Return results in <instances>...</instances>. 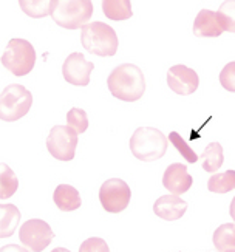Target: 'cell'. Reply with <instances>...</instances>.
Wrapping results in <instances>:
<instances>
[{
    "mask_svg": "<svg viewBox=\"0 0 235 252\" xmlns=\"http://www.w3.org/2000/svg\"><path fill=\"white\" fill-rule=\"evenodd\" d=\"M19 5L27 16L33 19H42L53 14L56 0H20Z\"/></svg>",
    "mask_w": 235,
    "mask_h": 252,
    "instance_id": "18",
    "label": "cell"
},
{
    "mask_svg": "<svg viewBox=\"0 0 235 252\" xmlns=\"http://www.w3.org/2000/svg\"><path fill=\"white\" fill-rule=\"evenodd\" d=\"M108 90L116 99L135 102L141 99L145 92L144 73L133 63H121L108 74Z\"/></svg>",
    "mask_w": 235,
    "mask_h": 252,
    "instance_id": "1",
    "label": "cell"
},
{
    "mask_svg": "<svg viewBox=\"0 0 235 252\" xmlns=\"http://www.w3.org/2000/svg\"><path fill=\"white\" fill-rule=\"evenodd\" d=\"M77 133L68 126H54L47 138V149L59 161H71L76 155Z\"/></svg>",
    "mask_w": 235,
    "mask_h": 252,
    "instance_id": "7",
    "label": "cell"
},
{
    "mask_svg": "<svg viewBox=\"0 0 235 252\" xmlns=\"http://www.w3.org/2000/svg\"><path fill=\"white\" fill-rule=\"evenodd\" d=\"M36 63V50L25 39H11L2 54V65L14 76L28 74Z\"/></svg>",
    "mask_w": 235,
    "mask_h": 252,
    "instance_id": "5",
    "label": "cell"
},
{
    "mask_svg": "<svg viewBox=\"0 0 235 252\" xmlns=\"http://www.w3.org/2000/svg\"><path fill=\"white\" fill-rule=\"evenodd\" d=\"M132 198V190L126 181L111 178L102 183L99 189V201L110 214H119L126 209Z\"/></svg>",
    "mask_w": 235,
    "mask_h": 252,
    "instance_id": "8",
    "label": "cell"
},
{
    "mask_svg": "<svg viewBox=\"0 0 235 252\" xmlns=\"http://www.w3.org/2000/svg\"><path fill=\"white\" fill-rule=\"evenodd\" d=\"M192 177L187 172V166L181 162H173L166 169L163 177V186L172 195H183L192 188Z\"/></svg>",
    "mask_w": 235,
    "mask_h": 252,
    "instance_id": "12",
    "label": "cell"
},
{
    "mask_svg": "<svg viewBox=\"0 0 235 252\" xmlns=\"http://www.w3.org/2000/svg\"><path fill=\"white\" fill-rule=\"evenodd\" d=\"M79 252H110V248L105 243V240L99 237H92L81 245Z\"/></svg>",
    "mask_w": 235,
    "mask_h": 252,
    "instance_id": "27",
    "label": "cell"
},
{
    "mask_svg": "<svg viewBox=\"0 0 235 252\" xmlns=\"http://www.w3.org/2000/svg\"><path fill=\"white\" fill-rule=\"evenodd\" d=\"M200 159H203V169L209 173L217 172L225 161V152H223V146L220 142H210L204 152L198 157Z\"/></svg>",
    "mask_w": 235,
    "mask_h": 252,
    "instance_id": "17",
    "label": "cell"
},
{
    "mask_svg": "<svg viewBox=\"0 0 235 252\" xmlns=\"http://www.w3.org/2000/svg\"><path fill=\"white\" fill-rule=\"evenodd\" d=\"M20 221V212L14 204H0V238L14 234Z\"/></svg>",
    "mask_w": 235,
    "mask_h": 252,
    "instance_id": "16",
    "label": "cell"
},
{
    "mask_svg": "<svg viewBox=\"0 0 235 252\" xmlns=\"http://www.w3.org/2000/svg\"><path fill=\"white\" fill-rule=\"evenodd\" d=\"M51 252H70L67 248H56V249H53Z\"/></svg>",
    "mask_w": 235,
    "mask_h": 252,
    "instance_id": "30",
    "label": "cell"
},
{
    "mask_svg": "<svg viewBox=\"0 0 235 252\" xmlns=\"http://www.w3.org/2000/svg\"><path fill=\"white\" fill-rule=\"evenodd\" d=\"M53 200L62 212H73L82 204L79 192L70 184H59L53 193Z\"/></svg>",
    "mask_w": 235,
    "mask_h": 252,
    "instance_id": "15",
    "label": "cell"
},
{
    "mask_svg": "<svg viewBox=\"0 0 235 252\" xmlns=\"http://www.w3.org/2000/svg\"><path fill=\"white\" fill-rule=\"evenodd\" d=\"M223 28L218 22L217 13L210 9H201L194 22V34L197 37H218Z\"/></svg>",
    "mask_w": 235,
    "mask_h": 252,
    "instance_id": "14",
    "label": "cell"
},
{
    "mask_svg": "<svg viewBox=\"0 0 235 252\" xmlns=\"http://www.w3.org/2000/svg\"><path fill=\"white\" fill-rule=\"evenodd\" d=\"M19 188V180L16 173L6 164H0V198L6 200L13 196Z\"/></svg>",
    "mask_w": 235,
    "mask_h": 252,
    "instance_id": "22",
    "label": "cell"
},
{
    "mask_svg": "<svg viewBox=\"0 0 235 252\" xmlns=\"http://www.w3.org/2000/svg\"><path fill=\"white\" fill-rule=\"evenodd\" d=\"M217 17L223 31L235 32V0H226V2L220 3Z\"/></svg>",
    "mask_w": 235,
    "mask_h": 252,
    "instance_id": "23",
    "label": "cell"
},
{
    "mask_svg": "<svg viewBox=\"0 0 235 252\" xmlns=\"http://www.w3.org/2000/svg\"><path fill=\"white\" fill-rule=\"evenodd\" d=\"M167 84L170 90L176 94L187 96L198 90L200 78L195 70L186 67V65H173L167 71Z\"/></svg>",
    "mask_w": 235,
    "mask_h": 252,
    "instance_id": "11",
    "label": "cell"
},
{
    "mask_svg": "<svg viewBox=\"0 0 235 252\" xmlns=\"http://www.w3.org/2000/svg\"><path fill=\"white\" fill-rule=\"evenodd\" d=\"M33 105V94L24 85H8L0 94V119L13 123L24 118Z\"/></svg>",
    "mask_w": 235,
    "mask_h": 252,
    "instance_id": "6",
    "label": "cell"
},
{
    "mask_svg": "<svg viewBox=\"0 0 235 252\" xmlns=\"http://www.w3.org/2000/svg\"><path fill=\"white\" fill-rule=\"evenodd\" d=\"M82 47L95 56H115L118 51V36L115 30L104 22H92L82 28Z\"/></svg>",
    "mask_w": 235,
    "mask_h": 252,
    "instance_id": "3",
    "label": "cell"
},
{
    "mask_svg": "<svg viewBox=\"0 0 235 252\" xmlns=\"http://www.w3.org/2000/svg\"><path fill=\"white\" fill-rule=\"evenodd\" d=\"M67 124L71 127L77 135L85 133V130L88 128V116L85 110L82 108H71V110L67 113Z\"/></svg>",
    "mask_w": 235,
    "mask_h": 252,
    "instance_id": "24",
    "label": "cell"
},
{
    "mask_svg": "<svg viewBox=\"0 0 235 252\" xmlns=\"http://www.w3.org/2000/svg\"><path fill=\"white\" fill-rule=\"evenodd\" d=\"M54 232L50 227V224L43 220H33L25 221V224L20 227L19 240L25 248H28L31 252H42L48 245L53 242Z\"/></svg>",
    "mask_w": 235,
    "mask_h": 252,
    "instance_id": "9",
    "label": "cell"
},
{
    "mask_svg": "<svg viewBox=\"0 0 235 252\" xmlns=\"http://www.w3.org/2000/svg\"><path fill=\"white\" fill-rule=\"evenodd\" d=\"M95 68V63L87 61L84 54L71 53L68 58L64 61L62 74L64 79L71 85L85 87L90 82V74Z\"/></svg>",
    "mask_w": 235,
    "mask_h": 252,
    "instance_id": "10",
    "label": "cell"
},
{
    "mask_svg": "<svg viewBox=\"0 0 235 252\" xmlns=\"http://www.w3.org/2000/svg\"><path fill=\"white\" fill-rule=\"evenodd\" d=\"M187 203L178 195H163L153 204V212L166 221H175L186 214Z\"/></svg>",
    "mask_w": 235,
    "mask_h": 252,
    "instance_id": "13",
    "label": "cell"
},
{
    "mask_svg": "<svg viewBox=\"0 0 235 252\" xmlns=\"http://www.w3.org/2000/svg\"><path fill=\"white\" fill-rule=\"evenodd\" d=\"M226 252H235V249H229V251H226Z\"/></svg>",
    "mask_w": 235,
    "mask_h": 252,
    "instance_id": "31",
    "label": "cell"
},
{
    "mask_svg": "<svg viewBox=\"0 0 235 252\" xmlns=\"http://www.w3.org/2000/svg\"><path fill=\"white\" fill-rule=\"evenodd\" d=\"M169 141L173 144V147L180 152V155L187 161V162H197L200 158L197 153L189 147L187 142L183 139V136L178 133V131H172V133L169 135Z\"/></svg>",
    "mask_w": 235,
    "mask_h": 252,
    "instance_id": "25",
    "label": "cell"
},
{
    "mask_svg": "<svg viewBox=\"0 0 235 252\" xmlns=\"http://www.w3.org/2000/svg\"><path fill=\"white\" fill-rule=\"evenodd\" d=\"M229 214L232 217V220L235 221V196L232 198V203H231V209H229Z\"/></svg>",
    "mask_w": 235,
    "mask_h": 252,
    "instance_id": "29",
    "label": "cell"
},
{
    "mask_svg": "<svg viewBox=\"0 0 235 252\" xmlns=\"http://www.w3.org/2000/svg\"><path fill=\"white\" fill-rule=\"evenodd\" d=\"M214 246L218 252L235 249V224L225 223L214 232Z\"/></svg>",
    "mask_w": 235,
    "mask_h": 252,
    "instance_id": "20",
    "label": "cell"
},
{
    "mask_svg": "<svg viewBox=\"0 0 235 252\" xmlns=\"http://www.w3.org/2000/svg\"><path fill=\"white\" fill-rule=\"evenodd\" d=\"M207 189L214 193H228L235 189V170L212 175L207 181Z\"/></svg>",
    "mask_w": 235,
    "mask_h": 252,
    "instance_id": "21",
    "label": "cell"
},
{
    "mask_svg": "<svg viewBox=\"0 0 235 252\" xmlns=\"http://www.w3.org/2000/svg\"><path fill=\"white\" fill-rule=\"evenodd\" d=\"M169 139L158 128L153 127H139L133 131L130 138V150L133 157L150 162L164 157Z\"/></svg>",
    "mask_w": 235,
    "mask_h": 252,
    "instance_id": "2",
    "label": "cell"
},
{
    "mask_svg": "<svg viewBox=\"0 0 235 252\" xmlns=\"http://www.w3.org/2000/svg\"><path fill=\"white\" fill-rule=\"evenodd\" d=\"M220 84L225 90L235 93V62H229L226 67H223L220 73Z\"/></svg>",
    "mask_w": 235,
    "mask_h": 252,
    "instance_id": "26",
    "label": "cell"
},
{
    "mask_svg": "<svg viewBox=\"0 0 235 252\" xmlns=\"http://www.w3.org/2000/svg\"><path fill=\"white\" fill-rule=\"evenodd\" d=\"M0 252H28L27 248H22L19 245H5L0 248Z\"/></svg>",
    "mask_w": 235,
    "mask_h": 252,
    "instance_id": "28",
    "label": "cell"
},
{
    "mask_svg": "<svg viewBox=\"0 0 235 252\" xmlns=\"http://www.w3.org/2000/svg\"><path fill=\"white\" fill-rule=\"evenodd\" d=\"M102 11L110 20H127L133 14L129 0H104Z\"/></svg>",
    "mask_w": 235,
    "mask_h": 252,
    "instance_id": "19",
    "label": "cell"
},
{
    "mask_svg": "<svg viewBox=\"0 0 235 252\" xmlns=\"http://www.w3.org/2000/svg\"><path fill=\"white\" fill-rule=\"evenodd\" d=\"M93 14L90 0H56L53 20L65 30L84 28Z\"/></svg>",
    "mask_w": 235,
    "mask_h": 252,
    "instance_id": "4",
    "label": "cell"
}]
</instances>
